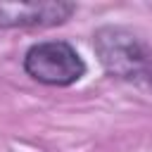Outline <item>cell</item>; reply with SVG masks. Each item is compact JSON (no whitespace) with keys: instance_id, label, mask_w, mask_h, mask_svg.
Returning <instances> with one entry per match:
<instances>
[{"instance_id":"cell-1","label":"cell","mask_w":152,"mask_h":152,"mask_svg":"<svg viewBox=\"0 0 152 152\" xmlns=\"http://www.w3.org/2000/svg\"><path fill=\"white\" fill-rule=\"evenodd\" d=\"M95 52L107 74L152 90V50L133 31L124 26L97 28Z\"/></svg>"},{"instance_id":"cell-2","label":"cell","mask_w":152,"mask_h":152,"mask_svg":"<svg viewBox=\"0 0 152 152\" xmlns=\"http://www.w3.org/2000/svg\"><path fill=\"white\" fill-rule=\"evenodd\" d=\"M24 71L45 86H71L83 78L86 62L64 40H45L28 48L24 55Z\"/></svg>"},{"instance_id":"cell-3","label":"cell","mask_w":152,"mask_h":152,"mask_svg":"<svg viewBox=\"0 0 152 152\" xmlns=\"http://www.w3.org/2000/svg\"><path fill=\"white\" fill-rule=\"evenodd\" d=\"M74 2H0V28H43L66 21Z\"/></svg>"}]
</instances>
